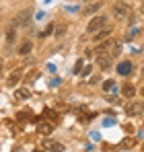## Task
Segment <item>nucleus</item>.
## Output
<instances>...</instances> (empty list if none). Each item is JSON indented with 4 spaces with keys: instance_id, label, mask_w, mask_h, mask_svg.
I'll use <instances>...</instances> for the list:
<instances>
[{
    "instance_id": "obj_1",
    "label": "nucleus",
    "mask_w": 144,
    "mask_h": 152,
    "mask_svg": "<svg viewBox=\"0 0 144 152\" xmlns=\"http://www.w3.org/2000/svg\"><path fill=\"white\" fill-rule=\"evenodd\" d=\"M107 23V17H103V15H99V17H93L91 21H89V27H87V33H97V31H101L103 27Z\"/></svg>"
},
{
    "instance_id": "obj_2",
    "label": "nucleus",
    "mask_w": 144,
    "mask_h": 152,
    "mask_svg": "<svg viewBox=\"0 0 144 152\" xmlns=\"http://www.w3.org/2000/svg\"><path fill=\"white\" fill-rule=\"evenodd\" d=\"M113 17H115L118 21L128 19V17H130V6H128L126 2H115V4H113Z\"/></svg>"
},
{
    "instance_id": "obj_3",
    "label": "nucleus",
    "mask_w": 144,
    "mask_h": 152,
    "mask_svg": "<svg viewBox=\"0 0 144 152\" xmlns=\"http://www.w3.org/2000/svg\"><path fill=\"white\" fill-rule=\"evenodd\" d=\"M23 78V68H15L10 74H8V78H6V84L8 86H17V82Z\"/></svg>"
},
{
    "instance_id": "obj_4",
    "label": "nucleus",
    "mask_w": 144,
    "mask_h": 152,
    "mask_svg": "<svg viewBox=\"0 0 144 152\" xmlns=\"http://www.w3.org/2000/svg\"><path fill=\"white\" fill-rule=\"evenodd\" d=\"M130 72H132V62L130 60H123V62L118 64V74L120 76H128Z\"/></svg>"
},
{
    "instance_id": "obj_5",
    "label": "nucleus",
    "mask_w": 144,
    "mask_h": 152,
    "mask_svg": "<svg viewBox=\"0 0 144 152\" xmlns=\"http://www.w3.org/2000/svg\"><path fill=\"white\" fill-rule=\"evenodd\" d=\"M97 62H99V66H101L103 70H107V68L111 66V56H109V53H97Z\"/></svg>"
},
{
    "instance_id": "obj_6",
    "label": "nucleus",
    "mask_w": 144,
    "mask_h": 152,
    "mask_svg": "<svg viewBox=\"0 0 144 152\" xmlns=\"http://www.w3.org/2000/svg\"><path fill=\"white\" fill-rule=\"evenodd\" d=\"M37 132H39L41 136H49V134L54 132V126L48 124V121H37Z\"/></svg>"
},
{
    "instance_id": "obj_7",
    "label": "nucleus",
    "mask_w": 144,
    "mask_h": 152,
    "mask_svg": "<svg viewBox=\"0 0 144 152\" xmlns=\"http://www.w3.org/2000/svg\"><path fill=\"white\" fill-rule=\"evenodd\" d=\"M29 15H31V10H29V8H27V10H23V12H19L12 25H15V27H17V25H27V23H29Z\"/></svg>"
},
{
    "instance_id": "obj_8",
    "label": "nucleus",
    "mask_w": 144,
    "mask_h": 152,
    "mask_svg": "<svg viewBox=\"0 0 144 152\" xmlns=\"http://www.w3.org/2000/svg\"><path fill=\"white\" fill-rule=\"evenodd\" d=\"M126 113H128L130 117H134V115L142 113V105H140V103H130V105L126 107Z\"/></svg>"
},
{
    "instance_id": "obj_9",
    "label": "nucleus",
    "mask_w": 144,
    "mask_h": 152,
    "mask_svg": "<svg viewBox=\"0 0 144 152\" xmlns=\"http://www.w3.org/2000/svg\"><path fill=\"white\" fill-rule=\"evenodd\" d=\"M109 35H111V29H109V27H103L101 31L93 33V39H95V41H103V39H107Z\"/></svg>"
},
{
    "instance_id": "obj_10",
    "label": "nucleus",
    "mask_w": 144,
    "mask_h": 152,
    "mask_svg": "<svg viewBox=\"0 0 144 152\" xmlns=\"http://www.w3.org/2000/svg\"><path fill=\"white\" fill-rule=\"evenodd\" d=\"M101 6H103V2H101V0H97V2H93V4H89L82 12H84L87 17H91V15H95L97 10H101Z\"/></svg>"
},
{
    "instance_id": "obj_11",
    "label": "nucleus",
    "mask_w": 144,
    "mask_h": 152,
    "mask_svg": "<svg viewBox=\"0 0 144 152\" xmlns=\"http://www.w3.org/2000/svg\"><path fill=\"white\" fill-rule=\"evenodd\" d=\"M43 146H46L49 152H62V150H64V144H60V142H51V140H48Z\"/></svg>"
},
{
    "instance_id": "obj_12",
    "label": "nucleus",
    "mask_w": 144,
    "mask_h": 152,
    "mask_svg": "<svg viewBox=\"0 0 144 152\" xmlns=\"http://www.w3.org/2000/svg\"><path fill=\"white\" fill-rule=\"evenodd\" d=\"M29 97H31V91H29V88H17V91H15V99H19V101H25V99H29Z\"/></svg>"
},
{
    "instance_id": "obj_13",
    "label": "nucleus",
    "mask_w": 144,
    "mask_h": 152,
    "mask_svg": "<svg viewBox=\"0 0 144 152\" xmlns=\"http://www.w3.org/2000/svg\"><path fill=\"white\" fill-rule=\"evenodd\" d=\"M113 43H115L113 39H107V41H103V43H101V45L97 48V53H107V51L113 48Z\"/></svg>"
},
{
    "instance_id": "obj_14",
    "label": "nucleus",
    "mask_w": 144,
    "mask_h": 152,
    "mask_svg": "<svg viewBox=\"0 0 144 152\" xmlns=\"http://www.w3.org/2000/svg\"><path fill=\"white\" fill-rule=\"evenodd\" d=\"M121 95H123L126 99H132V97L136 95V88H134V84H126V86L121 88Z\"/></svg>"
},
{
    "instance_id": "obj_15",
    "label": "nucleus",
    "mask_w": 144,
    "mask_h": 152,
    "mask_svg": "<svg viewBox=\"0 0 144 152\" xmlns=\"http://www.w3.org/2000/svg\"><path fill=\"white\" fill-rule=\"evenodd\" d=\"M15 39H17V29H15V25H12L8 31H6V45H12Z\"/></svg>"
},
{
    "instance_id": "obj_16",
    "label": "nucleus",
    "mask_w": 144,
    "mask_h": 152,
    "mask_svg": "<svg viewBox=\"0 0 144 152\" xmlns=\"http://www.w3.org/2000/svg\"><path fill=\"white\" fill-rule=\"evenodd\" d=\"M31 50H33V43H31V41H23V43L19 45V53H21V56H27Z\"/></svg>"
},
{
    "instance_id": "obj_17",
    "label": "nucleus",
    "mask_w": 144,
    "mask_h": 152,
    "mask_svg": "<svg viewBox=\"0 0 144 152\" xmlns=\"http://www.w3.org/2000/svg\"><path fill=\"white\" fill-rule=\"evenodd\" d=\"M136 146V138H123L121 140V148H134Z\"/></svg>"
},
{
    "instance_id": "obj_18",
    "label": "nucleus",
    "mask_w": 144,
    "mask_h": 152,
    "mask_svg": "<svg viewBox=\"0 0 144 152\" xmlns=\"http://www.w3.org/2000/svg\"><path fill=\"white\" fill-rule=\"evenodd\" d=\"M66 29H68V25H66V23H60V25L54 27V31H56V35H58V37H62V35L66 33Z\"/></svg>"
},
{
    "instance_id": "obj_19",
    "label": "nucleus",
    "mask_w": 144,
    "mask_h": 152,
    "mask_svg": "<svg viewBox=\"0 0 144 152\" xmlns=\"http://www.w3.org/2000/svg\"><path fill=\"white\" fill-rule=\"evenodd\" d=\"M103 91H105V93L115 91V82H113V80H105V82H103Z\"/></svg>"
},
{
    "instance_id": "obj_20",
    "label": "nucleus",
    "mask_w": 144,
    "mask_h": 152,
    "mask_svg": "<svg viewBox=\"0 0 144 152\" xmlns=\"http://www.w3.org/2000/svg\"><path fill=\"white\" fill-rule=\"evenodd\" d=\"M91 72H93V66H91V64H89V66H82L80 76H82V78H87V76H91Z\"/></svg>"
},
{
    "instance_id": "obj_21",
    "label": "nucleus",
    "mask_w": 144,
    "mask_h": 152,
    "mask_svg": "<svg viewBox=\"0 0 144 152\" xmlns=\"http://www.w3.org/2000/svg\"><path fill=\"white\" fill-rule=\"evenodd\" d=\"M29 115H31V113H29V111H19V113H17V119H19V121H27V119H29Z\"/></svg>"
},
{
    "instance_id": "obj_22",
    "label": "nucleus",
    "mask_w": 144,
    "mask_h": 152,
    "mask_svg": "<svg viewBox=\"0 0 144 152\" xmlns=\"http://www.w3.org/2000/svg\"><path fill=\"white\" fill-rule=\"evenodd\" d=\"M46 115H48V117H49V119H51V121H56V124L60 121V115H58V113H54L51 109H48V111H46Z\"/></svg>"
},
{
    "instance_id": "obj_23",
    "label": "nucleus",
    "mask_w": 144,
    "mask_h": 152,
    "mask_svg": "<svg viewBox=\"0 0 144 152\" xmlns=\"http://www.w3.org/2000/svg\"><path fill=\"white\" fill-rule=\"evenodd\" d=\"M82 66H84V62H82V60H78V62H76V66H74V70H72V72H74V74H80V70H82Z\"/></svg>"
},
{
    "instance_id": "obj_24",
    "label": "nucleus",
    "mask_w": 144,
    "mask_h": 152,
    "mask_svg": "<svg viewBox=\"0 0 144 152\" xmlns=\"http://www.w3.org/2000/svg\"><path fill=\"white\" fill-rule=\"evenodd\" d=\"M54 27H56V25H48V27H46V29H43V31H41V33H39V35H41V37H48L49 33L54 31Z\"/></svg>"
},
{
    "instance_id": "obj_25",
    "label": "nucleus",
    "mask_w": 144,
    "mask_h": 152,
    "mask_svg": "<svg viewBox=\"0 0 144 152\" xmlns=\"http://www.w3.org/2000/svg\"><path fill=\"white\" fill-rule=\"evenodd\" d=\"M103 126H107V127L115 126V119H113V117H107V119H103Z\"/></svg>"
},
{
    "instance_id": "obj_26",
    "label": "nucleus",
    "mask_w": 144,
    "mask_h": 152,
    "mask_svg": "<svg viewBox=\"0 0 144 152\" xmlns=\"http://www.w3.org/2000/svg\"><path fill=\"white\" fill-rule=\"evenodd\" d=\"M60 82H62V80H60V78L56 76V78H51V80H49V86H58Z\"/></svg>"
},
{
    "instance_id": "obj_27",
    "label": "nucleus",
    "mask_w": 144,
    "mask_h": 152,
    "mask_svg": "<svg viewBox=\"0 0 144 152\" xmlns=\"http://www.w3.org/2000/svg\"><path fill=\"white\" fill-rule=\"evenodd\" d=\"M136 33H140V29H136V27H134V29H132V31H130V33H128V39H132V37H134V35H136Z\"/></svg>"
},
{
    "instance_id": "obj_28",
    "label": "nucleus",
    "mask_w": 144,
    "mask_h": 152,
    "mask_svg": "<svg viewBox=\"0 0 144 152\" xmlns=\"http://www.w3.org/2000/svg\"><path fill=\"white\" fill-rule=\"evenodd\" d=\"M76 10H78L76 6H66V12H76Z\"/></svg>"
},
{
    "instance_id": "obj_29",
    "label": "nucleus",
    "mask_w": 144,
    "mask_h": 152,
    "mask_svg": "<svg viewBox=\"0 0 144 152\" xmlns=\"http://www.w3.org/2000/svg\"><path fill=\"white\" fill-rule=\"evenodd\" d=\"M35 76H37V72H29V74H27V80H33Z\"/></svg>"
},
{
    "instance_id": "obj_30",
    "label": "nucleus",
    "mask_w": 144,
    "mask_h": 152,
    "mask_svg": "<svg viewBox=\"0 0 144 152\" xmlns=\"http://www.w3.org/2000/svg\"><path fill=\"white\" fill-rule=\"evenodd\" d=\"M56 68H58V66H54V64H48V70H49V72H56Z\"/></svg>"
},
{
    "instance_id": "obj_31",
    "label": "nucleus",
    "mask_w": 144,
    "mask_h": 152,
    "mask_svg": "<svg viewBox=\"0 0 144 152\" xmlns=\"http://www.w3.org/2000/svg\"><path fill=\"white\" fill-rule=\"evenodd\" d=\"M0 74H2V60H0Z\"/></svg>"
},
{
    "instance_id": "obj_32",
    "label": "nucleus",
    "mask_w": 144,
    "mask_h": 152,
    "mask_svg": "<svg viewBox=\"0 0 144 152\" xmlns=\"http://www.w3.org/2000/svg\"><path fill=\"white\" fill-rule=\"evenodd\" d=\"M35 152H43V150H35Z\"/></svg>"
},
{
    "instance_id": "obj_33",
    "label": "nucleus",
    "mask_w": 144,
    "mask_h": 152,
    "mask_svg": "<svg viewBox=\"0 0 144 152\" xmlns=\"http://www.w3.org/2000/svg\"><path fill=\"white\" fill-rule=\"evenodd\" d=\"M142 95H144V88H142Z\"/></svg>"
}]
</instances>
